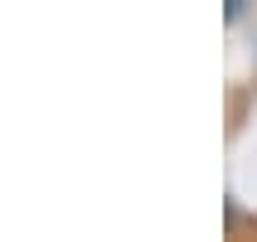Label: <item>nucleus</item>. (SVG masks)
<instances>
[{
	"mask_svg": "<svg viewBox=\"0 0 257 242\" xmlns=\"http://www.w3.org/2000/svg\"><path fill=\"white\" fill-rule=\"evenodd\" d=\"M243 15V0H228V20H238Z\"/></svg>",
	"mask_w": 257,
	"mask_h": 242,
	"instance_id": "nucleus-1",
	"label": "nucleus"
}]
</instances>
